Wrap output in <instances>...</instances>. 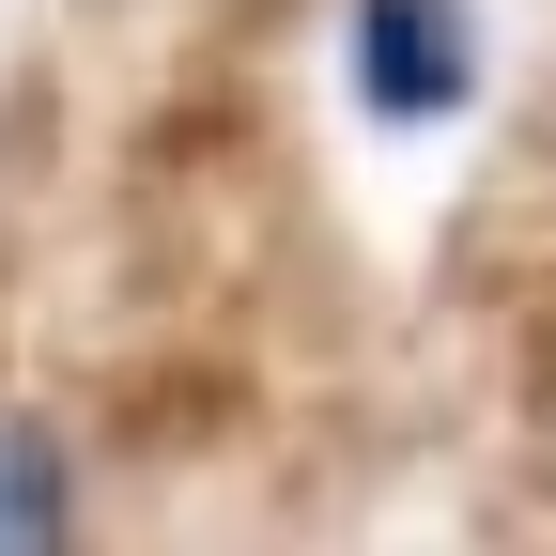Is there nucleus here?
Returning <instances> with one entry per match:
<instances>
[{"mask_svg":"<svg viewBox=\"0 0 556 556\" xmlns=\"http://www.w3.org/2000/svg\"><path fill=\"white\" fill-rule=\"evenodd\" d=\"M78 464H62V433L47 417H16L0 402V556H31V541H78Z\"/></svg>","mask_w":556,"mask_h":556,"instance_id":"f03ea898","label":"nucleus"},{"mask_svg":"<svg viewBox=\"0 0 556 556\" xmlns=\"http://www.w3.org/2000/svg\"><path fill=\"white\" fill-rule=\"evenodd\" d=\"M464 62H479L464 0H356V93L371 109H402V124L464 109Z\"/></svg>","mask_w":556,"mask_h":556,"instance_id":"f257e3e1","label":"nucleus"}]
</instances>
